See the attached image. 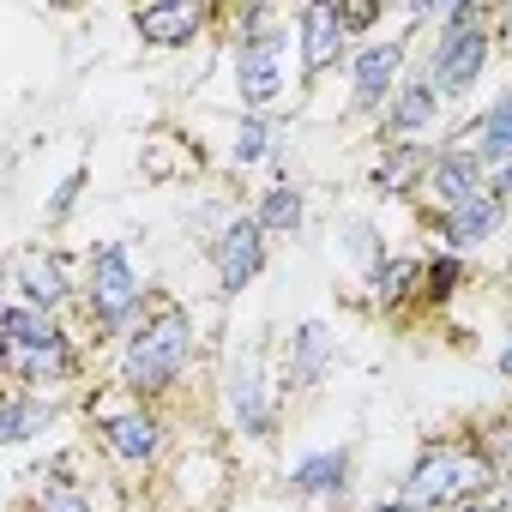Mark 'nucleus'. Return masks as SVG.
Listing matches in <instances>:
<instances>
[{
    "label": "nucleus",
    "instance_id": "nucleus-1",
    "mask_svg": "<svg viewBox=\"0 0 512 512\" xmlns=\"http://www.w3.org/2000/svg\"><path fill=\"white\" fill-rule=\"evenodd\" d=\"M199 356V326L181 302H151V314L115 344V386L139 404H163Z\"/></svg>",
    "mask_w": 512,
    "mask_h": 512
},
{
    "label": "nucleus",
    "instance_id": "nucleus-2",
    "mask_svg": "<svg viewBox=\"0 0 512 512\" xmlns=\"http://www.w3.org/2000/svg\"><path fill=\"white\" fill-rule=\"evenodd\" d=\"M494 49H500L494 13L482 7V0H458V7H440L434 37L422 43L416 67L428 73V85L446 103H464L470 91H482V73L494 67Z\"/></svg>",
    "mask_w": 512,
    "mask_h": 512
},
{
    "label": "nucleus",
    "instance_id": "nucleus-3",
    "mask_svg": "<svg viewBox=\"0 0 512 512\" xmlns=\"http://www.w3.org/2000/svg\"><path fill=\"white\" fill-rule=\"evenodd\" d=\"M0 344H7L13 386H31V392L55 398L61 386H79V374H85L79 338L61 326V314H43L31 302H7V314H0Z\"/></svg>",
    "mask_w": 512,
    "mask_h": 512
},
{
    "label": "nucleus",
    "instance_id": "nucleus-4",
    "mask_svg": "<svg viewBox=\"0 0 512 512\" xmlns=\"http://www.w3.org/2000/svg\"><path fill=\"white\" fill-rule=\"evenodd\" d=\"M494 488H500V464L488 458L482 434H440V440H428L410 458L398 494L416 500V506H428V512H452V506L482 500Z\"/></svg>",
    "mask_w": 512,
    "mask_h": 512
},
{
    "label": "nucleus",
    "instance_id": "nucleus-5",
    "mask_svg": "<svg viewBox=\"0 0 512 512\" xmlns=\"http://www.w3.org/2000/svg\"><path fill=\"white\" fill-rule=\"evenodd\" d=\"M91 332L103 344H121L145 314H151V290H145V272L133 260L127 241H97L85 253V296H79Z\"/></svg>",
    "mask_w": 512,
    "mask_h": 512
},
{
    "label": "nucleus",
    "instance_id": "nucleus-6",
    "mask_svg": "<svg viewBox=\"0 0 512 512\" xmlns=\"http://www.w3.org/2000/svg\"><path fill=\"white\" fill-rule=\"evenodd\" d=\"M235 103L241 115H278V103L290 97V25L266 31V37H235Z\"/></svg>",
    "mask_w": 512,
    "mask_h": 512
},
{
    "label": "nucleus",
    "instance_id": "nucleus-7",
    "mask_svg": "<svg viewBox=\"0 0 512 512\" xmlns=\"http://www.w3.org/2000/svg\"><path fill=\"white\" fill-rule=\"evenodd\" d=\"M223 410H229V428L241 440H278V422H284V380L266 374L260 350H247L229 362L223 374Z\"/></svg>",
    "mask_w": 512,
    "mask_h": 512
},
{
    "label": "nucleus",
    "instance_id": "nucleus-8",
    "mask_svg": "<svg viewBox=\"0 0 512 512\" xmlns=\"http://www.w3.org/2000/svg\"><path fill=\"white\" fill-rule=\"evenodd\" d=\"M410 67H416V43L404 37V31H380V37H368V43H356V55H350V109L356 115H386V103L398 97V85L410 79Z\"/></svg>",
    "mask_w": 512,
    "mask_h": 512
},
{
    "label": "nucleus",
    "instance_id": "nucleus-9",
    "mask_svg": "<svg viewBox=\"0 0 512 512\" xmlns=\"http://www.w3.org/2000/svg\"><path fill=\"white\" fill-rule=\"evenodd\" d=\"M205 260H211V278H217V296H241L266 278L272 266V235L253 223V211H235L229 229L205 247Z\"/></svg>",
    "mask_w": 512,
    "mask_h": 512
},
{
    "label": "nucleus",
    "instance_id": "nucleus-10",
    "mask_svg": "<svg viewBox=\"0 0 512 512\" xmlns=\"http://www.w3.org/2000/svg\"><path fill=\"white\" fill-rule=\"evenodd\" d=\"M97 446H103L121 470H151V464L163 458V446H169V422H163L157 404L127 398L121 410L97 416Z\"/></svg>",
    "mask_w": 512,
    "mask_h": 512
},
{
    "label": "nucleus",
    "instance_id": "nucleus-11",
    "mask_svg": "<svg viewBox=\"0 0 512 512\" xmlns=\"http://www.w3.org/2000/svg\"><path fill=\"white\" fill-rule=\"evenodd\" d=\"M85 296V278L73 266V253L61 247H25L13 260V302H31L43 314H67Z\"/></svg>",
    "mask_w": 512,
    "mask_h": 512
},
{
    "label": "nucleus",
    "instance_id": "nucleus-12",
    "mask_svg": "<svg viewBox=\"0 0 512 512\" xmlns=\"http://www.w3.org/2000/svg\"><path fill=\"white\" fill-rule=\"evenodd\" d=\"M350 55H356V37L344 31L332 0H308V7H296V67H302L308 85L326 79L338 61L350 67Z\"/></svg>",
    "mask_w": 512,
    "mask_h": 512
},
{
    "label": "nucleus",
    "instance_id": "nucleus-13",
    "mask_svg": "<svg viewBox=\"0 0 512 512\" xmlns=\"http://www.w3.org/2000/svg\"><path fill=\"white\" fill-rule=\"evenodd\" d=\"M506 217H512V205L494 193V181L482 187V193H470L464 205H452V211H440L434 217V235H440V247L446 253H458V260H470V253H482L500 229H506Z\"/></svg>",
    "mask_w": 512,
    "mask_h": 512
},
{
    "label": "nucleus",
    "instance_id": "nucleus-14",
    "mask_svg": "<svg viewBox=\"0 0 512 512\" xmlns=\"http://www.w3.org/2000/svg\"><path fill=\"white\" fill-rule=\"evenodd\" d=\"M488 181H494V169L464 139H446V145H434V163H428V181H422V205L440 217V211L464 205L470 193H482Z\"/></svg>",
    "mask_w": 512,
    "mask_h": 512
},
{
    "label": "nucleus",
    "instance_id": "nucleus-15",
    "mask_svg": "<svg viewBox=\"0 0 512 512\" xmlns=\"http://www.w3.org/2000/svg\"><path fill=\"white\" fill-rule=\"evenodd\" d=\"M440 115H446V97L428 85L422 67H410V79L398 85V97L386 103V115L374 127H380V145H422L440 127Z\"/></svg>",
    "mask_w": 512,
    "mask_h": 512
},
{
    "label": "nucleus",
    "instance_id": "nucleus-16",
    "mask_svg": "<svg viewBox=\"0 0 512 512\" xmlns=\"http://www.w3.org/2000/svg\"><path fill=\"white\" fill-rule=\"evenodd\" d=\"M332 368H338V332L326 320H302L290 332V344H284V374H278L284 392L308 398V392H320L332 380Z\"/></svg>",
    "mask_w": 512,
    "mask_h": 512
},
{
    "label": "nucleus",
    "instance_id": "nucleus-17",
    "mask_svg": "<svg viewBox=\"0 0 512 512\" xmlns=\"http://www.w3.org/2000/svg\"><path fill=\"white\" fill-rule=\"evenodd\" d=\"M284 482H290L296 500L338 506V500L350 494V482H356V452H350V446H314V452H302V458L284 470Z\"/></svg>",
    "mask_w": 512,
    "mask_h": 512
},
{
    "label": "nucleus",
    "instance_id": "nucleus-18",
    "mask_svg": "<svg viewBox=\"0 0 512 512\" xmlns=\"http://www.w3.org/2000/svg\"><path fill=\"white\" fill-rule=\"evenodd\" d=\"M211 31V13L193 0H157V7H133V37L145 49H193Z\"/></svg>",
    "mask_w": 512,
    "mask_h": 512
},
{
    "label": "nucleus",
    "instance_id": "nucleus-19",
    "mask_svg": "<svg viewBox=\"0 0 512 512\" xmlns=\"http://www.w3.org/2000/svg\"><path fill=\"white\" fill-rule=\"evenodd\" d=\"M428 163H434V145H380L368 163V187L380 199H422Z\"/></svg>",
    "mask_w": 512,
    "mask_h": 512
},
{
    "label": "nucleus",
    "instance_id": "nucleus-20",
    "mask_svg": "<svg viewBox=\"0 0 512 512\" xmlns=\"http://www.w3.org/2000/svg\"><path fill=\"white\" fill-rule=\"evenodd\" d=\"M464 145H470L488 169H506V163H512V85H506V91H494V97L476 109V121H470Z\"/></svg>",
    "mask_w": 512,
    "mask_h": 512
},
{
    "label": "nucleus",
    "instance_id": "nucleus-21",
    "mask_svg": "<svg viewBox=\"0 0 512 512\" xmlns=\"http://www.w3.org/2000/svg\"><path fill=\"white\" fill-rule=\"evenodd\" d=\"M253 223H260L272 241H296L308 229V193H302V181H266L260 199H253Z\"/></svg>",
    "mask_w": 512,
    "mask_h": 512
},
{
    "label": "nucleus",
    "instance_id": "nucleus-22",
    "mask_svg": "<svg viewBox=\"0 0 512 512\" xmlns=\"http://www.w3.org/2000/svg\"><path fill=\"white\" fill-rule=\"evenodd\" d=\"M55 416H61V398L31 392V386H13V392H7V404H0V440H7V446H25V440L49 434V428H55Z\"/></svg>",
    "mask_w": 512,
    "mask_h": 512
},
{
    "label": "nucleus",
    "instance_id": "nucleus-23",
    "mask_svg": "<svg viewBox=\"0 0 512 512\" xmlns=\"http://www.w3.org/2000/svg\"><path fill=\"white\" fill-rule=\"evenodd\" d=\"M284 157V133H278V115H235V133H229V169H272Z\"/></svg>",
    "mask_w": 512,
    "mask_h": 512
},
{
    "label": "nucleus",
    "instance_id": "nucleus-24",
    "mask_svg": "<svg viewBox=\"0 0 512 512\" xmlns=\"http://www.w3.org/2000/svg\"><path fill=\"white\" fill-rule=\"evenodd\" d=\"M338 253L362 272V284L392 260V247H386V229H380V217H368V211H350V217H338Z\"/></svg>",
    "mask_w": 512,
    "mask_h": 512
},
{
    "label": "nucleus",
    "instance_id": "nucleus-25",
    "mask_svg": "<svg viewBox=\"0 0 512 512\" xmlns=\"http://www.w3.org/2000/svg\"><path fill=\"white\" fill-rule=\"evenodd\" d=\"M368 302L380 314H398V308L422 302V260H416V253H392V260L368 278Z\"/></svg>",
    "mask_w": 512,
    "mask_h": 512
},
{
    "label": "nucleus",
    "instance_id": "nucleus-26",
    "mask_svg": "<svg viewBox=\"0 0 512 512\" xmlns=\"http://www.w3.org/2000/svg\"><path fill=\"white\" fill-rule=\"evenodd\" d=\"M464 284H470V260H458V253L434 247L428 260H422V302H416V308H446Z\"/></svg>",
    "mask_w": 512,
    "mask_h": 512
},
{
    "label": "nucleus",
    "instance_id": "nucleus-27",
    "mask_svg": "<svg viewBox=\"0 0 512 512\" xmlns=\"http://www.w3.org/2000/svg\"><path fill=\"white\" fill-rule=\"evenodd\" d=\"M85 181H91V175H85V163H73V169L55 181V193L43 199V223H49V229H61V223L79 211V193H85Z\"/></svg>",
    "mask_w": 512,
    "mask_h": 512
},
{
    "label": "nucleus",
    "instance_id": "nucleus-28",
    "mask_svg": "<svg viewBox=\"0 0 512 512\" xmlns=\"http://www.w3.org/2000/svg\"><path fill=\"white\" fill-rule=\"evenodd\" d=\"M25 512H97V506L79 482H49V488H37V500Z\"/></svg>",
    "mask_w": 512,
    "mask_h": 512
},
{
    "label": "nucleus",
    "instance_id": "nucleus-29",
    "mask_svg": "<svg viewBox=\"0 0 512 512\" xmlns=\"http://www.w3.org/2000/svg\"><path fill=\"white\" fill-rule=\"evenodd\" d=\"M452 512H512V506H506V494L494 488V494H482V500H464V506H452Z\"/></svg>",
    "mask_w": 512,
    "mask_h": 512
},
{
    "label": "nucleus",
    "instance_id": "nucleus-30",
    "mask_svg": "<svg viewBox=\"0 0 512 512\" xmlns=\"http://www.w3.org/2000/svg\"><path fill=\"white\" fill-rule=\"evenodd\" d=\"M368 512H428V506H416V500L398 494V500H380V506H368Z\"/></svg>",
    "mask_w": 512,
    "mask_h": 512
},
{
    "label": "nucleus",
    "instance_id": "nucleus-31",
    "mask_svg": "<svg viewBox=\"0 0 512 512\" xmlns=\"http://www.w3.org/2000/svg\"><path fill=\"white\" fill-rule=\"evenodd\" d=\"M494 193H500V199L512 205V163H506V169H494Z\"/></svg>",
    "mask_w": 512,
    "mask_h": 512
},
{
    "label": "nucleus",
    "instance_id": "nucleus-32",
    "mask_svg": "<svg viewBox=\"0 0 512 512\" xmlns=\"http://www.w3.org/2000/svg\"><path fill=\"white\" fill-rule=\"evenodd\" d=\"M494 368H500V380H506V386H512V338H506V344H500V356H494Z\"/></svg>",
    "mask_w": 512,
    "mask_h": 512
}]
</instances>
